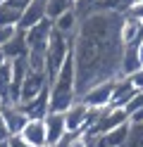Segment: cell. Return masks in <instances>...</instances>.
<instances>
[{
  "mask_svg": "<svg viewBox=\"0 0 143 147\" xmlns=\"http://www.w3.org/2000/svg\"><path fill=\"white\" fill-rule=\"evenodd\" d=\"M12 81H14V74H12V62H7L0 67V97H3V105L10 102V90H12Z\"/></svg>",
  "mask_w": 143,
  "mask_h": 147,
  "instance_id": "cell-16",
  "label": "cell"
},
{
  "mask_svg": "<svg viewBox=\"0 0 143 147\" xmlns=\"http://www.w3.org/2000/svg\"><path fill=\"white\" fill-rule=\"evenodd\" d=\"M124 17H131V19H136V22H143V0H136L133 7H131Z\"/></svg>",
  "mask_w": 143,
  "mask_h": 147,
  "instance_id": "cell-23",
  "label": "cell"
},
{
  "mask_svg": "<svg viewBox=\"0 0 143 147\" xmlns=\"http://www.w3.org/2000/svg\"><path fill=\"white\" fill-rule=\"evenodd\" d=\"M129 81H131V83H133V88H136V90H143V67L136 71V74H131V76H127Z\"/></svg>",
  "mask_w": 143,
  "mask_h": 147,
  "instance_id": "cell-26",
  "label": "cell"
},
{
  "mask_svg": "<svg viewBox=\"0 0 143 147\" xmlns=\"http://www.w3.org/2000/svg\"><path fill=\"white\" fill-rule=\"evenodd\" d=\"M14 33H17V26H0V48H3L7 40H12Z\"/></svg>",
  "mask_w": 143,
  "mask_h": 147,
  "instance_id": "cell-24",
  "label": "cell"
},
{
  "mask_svg": "<svg viewBox=\"0 0 143 147\" xmlns=\"http://www.w3.org/2000/svg\"><path fill=\"white\" fill-rule=\"evenodd\" d=\"M124 109H127V114H129V116H131L133 112H138V109H143V90H138V93L131 97V102L124 107Z\"/></svg>",
  "mask_w": 143,
  "mask_h": 147,
  "instance_id": "cell-22",
  "label": "cell"
},
{
  "mask_svg": "<svg viewBox=\"0 0 143 147\" xmlns=\"http://www.w3.org/2000/svg\"><path fill=\"white\" fill-rule=\"evenodd\" d=\"M22 109L26 112L29 119H45L48 114H50V86H48L38 97H34V100H29V102H24Z\"/></svg>",
  "mask_w": 143,
  "mask_h": 147,
  "instance_id": "cell-11",
  "label": "cell"
},
{
  "mask_svg": "<svg viewBox=\"0 0 143 147\" xmlns=\"http://www.w3.org/2000/svg\"><path fill=\"white\" fill-rule=\"evenodd\" d=\"M7 142H10V147H34L24 135H10V138H7Z\"/></svg>",
  "mask_w": 143,
  "mask_h": 147,
  "instance_id": "cell-25",
  "label": "cell"
},
{
  "mask_svg": "<svg viewBox=\"0 0 143 147\" xmlns=\"http://www.w3.org/2000/svg\"><path fill=\"white\" fill-rule=\"evenodd\" d=\"M141 45V43H138ZM138 45L131 43V45H124V57H122V78L131 76V74H136L143 62H141V55H138Z\"/></svg>",
  "mask_w": 143,
  "mask_h": 147,
  "instance_id": "cell-12",
  "label": "cell"
},
{
  "mask_svg": "<svg viewBox=\"0 0 143 147\" xmlns=\"http://www.w3.org/2000/svg\"><path fill=\"white\" fill-rule=\"evenodd\" d=\"M79 14H76V10H69L67 14H62L60 19L55 22V29L60 31V33H64V36H69V38H74L76 36V29H79Z\"/></svg>",
  "mask_w": 143,
  "mask_h": 147,
  "instance_id": "cell-15",
  "label": "cell"
},
{
  "mask_svg": "<svg viewBox=\"0 0 143 147\" xmlns=\"http://www.w3.org/2000/svg\"><path fill=\"white\" fill-rule=\"evenodd\" d=\"M122 38H124V45H131V43L138 45L143 40V22H136V19H131V17H124Z\"/></svg>",
  "mask_w": 143,
  "mask_h": 147,
  "instance_id": "cell-14",
  "label": "cell"
},
{
  "mask_svg": "<svg viewBox=\"0 0 143 147\" xmlns=\"http://www.w3.org/2000/svg\"><path fill=\"white\" fill-rule=\"evenodd\" d=\"M0 112H3V119L7 123L10 135H22L26 123L31 121V119L26 116V112L22 109V105H0Z\"/></svg>",
  "mask_w": 143,
  "mask_h": 147,
  "instance_id": "cell-4",
  "label": "cell"
},
{
  "mask_svg": "<svg viewBox=\"0 0 143 147\" xmlns=\"http://www.w3.org/2000/svg\"><path fill=\"white\" fill-rule=\"evenodd\" d=\"M43 147H55V145H43Z\"/></svg>",
  "mask_w": 143,
  "mask_h": 147,
  "instance_id": "cell-35",
  "label": "cell"
},
{
  "mask_svg": "<svg viewBox=\"0 0 143 147\" xmlns=\"http://www.w3.org/2000/svg\"><path fill=\"white\" fill-rule=\"evenodd\" d=\"M19 22H22V10L7 3L0 5V26H19Z\"/></svg>",
  "mask_w": 143,
  "mask_h": 147,
  "instance_id": "cell-20",
  "label": "cell"
},
{
  "mask_svg": "<svg viewBox=\"0 0 143 147\" xmlns=\"http://www.w3.org/2000/svg\"><path fill=\"white\" fill-rule=\"evenodd\" d=\"M0 105H3V97H0Z\"/></svg>",
  "mask_w": 143,
  "mask_h": 147,
  "instance_id": "cell-36",
  "label": "cell"
},
{
  "mask_svg": "<svg viewBox=\"0 0 143 147\" xmlns=\"http://www.w3.org/2000/svg\"><path fill=\"white\" fill-rule=\"evenodd\" d=\"M10 138V131H7V123L3 119V112H0V140H7Z\"/></svg>",
  "mask_w": 143,
  "mask_h": 147,
  "instance_id": "cell-29",
  "label": "cell"
},
{
  "mask_svg": "<svg viewBox=\"0 0 143 147\" xmlns=\"http://www.w3.org/2000/svg\"><path fill=\"white\" fill-rule=\"evenodd\" d=\"M69 10H74L72 0H48V19L57 22L62 14H67Z\"/></svg>",
  "mask_w": 143,
  "mask_h": 147,
  "instance_id": "cell-19",
  "label": "cell"
},
{
  "mask_svg": "<svg viewBox=\"0 0 143 147\" xmlns=\"http://www.w3.org/2000/svg\"><path fill=\"white\" fill-rule=\"evenodd\" d=\"M124 123H129V114H127V109L105 107V109H100V116H98V121H95L91 135H95V138L107 135L110 131H114V128H119V126H124Z\"/></svg>",
  "mask_w": 143,
  "mask_h": 147,
  "instance_id": "cell-3",
  "label": "cell"
},
{
  "mask_svg": "<svg viewBox=\"0 0 143 147\" xmlns=\"http://www.w3.org/2000/svg\"><path fill=\"white\" fill-rule=\"evenodd\" d=\"M43 121H45V131H48V145H57L67 133H69L67 131V119L60 112H50Z\"/></svg>",
  "mask_w": 143,
  "mask_h": 147,
  "instance_id": "cell-9",
  "label": "cell"
},
{
  "mask_svg": "<svg viewBox=\"0 0 143 147\" xmlns=\"http://www.w3.org/2000/svg\"><path fill=\"white\" fill-rule=\"evenodd\" d=\"M138 55H141V62H143V40H141V45H138Z\"/></svg>",
  "mask_w": 143,
  "mask_h": 147,
  "instance_id": "cell-32",
  "label": "cell"
},
{
  "mask_svg": "<svg viewBox=\"0 0 143 147\" xmlns=\"http://www.w3.org/2000/svg\"><path fill=\"white\" fill-rule=\"evenodd\" d=\"M112 90H114V81H105V83L95 86L93 90H88V93L81 97V102L86 107H91V109H105V107H110Z\"/></svg>",
  "mask_w": 143,
  "mask_h": 147,
  "instance_id": "cell-5",
  "label": "cell"
},
{
  "mask_svg": "<svg viewBox=\"0 0 143 147\" xmlns=\"http://www.w3.org/2000/svg\"><path fill=\"white\" fill-rule=\"evenodd\" d=\"M129 126H131V121L119 126V128H114V131H110L107 135H100V138H105L107 147H124L127 145V138H129Z\"/></svg>",
  "mask_w": 143,
  "mask_h": 147,
  "instance_id": "cell-18",
  "label": "cell"
},
{
  "mask_svg": "<svg viewBox=\"0 0 143 147\" xmlns=\"http://www.w3.org/2000/svg\"><path fill=\"white\" fill-rule=\"evenodd\" d=\"M72 3H74V7H76V3H81V0H72Z\"/></svg>",
  "mask_w": 143,
  "mask_h": 147,
  "instance_id": "cell-34",
  "label": "cell"
},
{
  "mask_svg": "<svg viewBox=\"0 0 143 147\" xmlns=\"http://www.w3.org/2000/svg\"><path fill=\"white\" fill-rule=\"evenodd\" d=\"M48 86H50V81H48L45 71H29L24 83H22V105L29 102V100H34V97H38Z\"/></svg>",
  "mask_w": 143,
  "mask_h": 147,
  "instance_id": "cell-6",
  "label": "cell"
},
{
  "mask_svg": "<svg viewBox=\"0 0 143 147\" xmlns=\"http://www.w3.org/2000/svg\"><path fill=\"white\" fill-rule=\"evenodd\" d=\"M5 3H7V5H12V7H17V10H22V12H24L26 7H29V5L34 3V0H5Z\"/></svg>",
  "mask_w": 143,
  "mask_h": 147,
  "instance_id": "cell-27",
  "label": "cell"
},
{
  "mask_svg": "<svg viewBox=\"0 0 143 147\" xmlns=\"http://www.w3.org/2000/svg\"><path fill=\"white\" fill-rule=\"evenodd\" d=\"M129 121H133V123H143V109H138V112H133V114L129 116Z\"/></svg>",
  "mask_w": 143,
  "mask_h": 147,
  "instance_id": "cell-30",
  "label": "cell"
},
{
  "mask_svg": "<svg viewBox=\"0 0 143 147\" xmlns=\"http://www.w3.org/2000/svg\"><path fill=\"white\" fill-rule=\"evenodd\" d=\"M124 14L93 10L79 22L74 36V67H76V97L105 81L122 78V38Z\"/></svg>",
  "mask_w": 143,
  "mask_h": 147,
  "instance_id": "cell-1",
  "label": "cell"
},
{
  "mask_svg": "<svg viewBox=\"0 0 143 147\" xmlns=\"http://www.w3.org/2000/svg\"><path fill=\"white\" fill-rule=\"evenodd\" d=\"M138 90L133 88V83L129 78H117L114 81V90H112V100H110V107L114 109H124L129 102H131V97L136 95Z\"/></svg>",
  "mask_w": 143,
  "mask_h": 147,
  "instance_id": "cell-10",
  "label": "cell"
},
{
  "mask_svg": "<svg viewBox=\"0 0 143 147\" xmlns=\"http://www.w3.org/2000/svg\"><path fill=\"white\" fill-rule=\"evenodd\" d=\"M3 52L7 62H14L19 57H29V40H26V31L17 26V33L12 36V40H7L3 45Z\"/></svg>",
  "mask_w": 143,
  "mask_h": 147,
  "instance_id": "cell-7",
  "label": "cell"
},
{
  "mask_svg": "<svg viewBox=\"0 0 143 147\" xmlns=\"http://www.w3.org/2000/svg\"><path fill=\"white\" fill-rule=\"evenodd\" d=\"M74 138H76V133H67V135H64L55 147H72V145H74Z\"/></svg>",
  "mask_w": 143,
  "mask_h": 147,
  "instance_id": "cell-28",
  "label": "cell"
},
{
  "mask_svg": "<svg viewBox=\"0 0 143 147\" xmlns=\"http://www.w3.org/2000/svg\"><path fill=\"white\" fill-rule=\"evenodd\" d=\"M124 147H143V123H133L129 126V138Z\"/></svg>",
  "mask_w": 143,
  "mask_h": 147,
  "instance_id": "cell-21",
  "label": "cell"
},
{
  "mask_svg": "<svg viewBox=\"0 0 143 147\" xmlns=\"http://www.w3.org/2000/svg\"><path fill=\"white\" fill-rule=\"evenodd\" d=\"M76 102H79V97H76V67H74V48H72V55L67 57L64 67L50 83V112L64 114Z\"/></svg>",
  "mask_w": 143,
  "mask_h": 147,
  "instance_id": "cell-2",
  "label": "cell"
},
{
  "mask_svg": "<svg viewBox=\"0 0 143 147\" xmlns=\"http://www.w3.org/2000/svg\"><path fill=\"white\" fill-rule=\"evenodd\" d=\"M136 0H98L95 10H107V12H117V14H127Z\"/></svg>",
  "mask_w": 143,
  "mask_h": 147,
  "instance_id": "cell-17",
  "label": "cell"
},
{
  "mask_svg": "<svg viewBox=\"0 0 143 147\" xmlns=\"http://www.w3.org/2000/svg\"><path fill=\"white\" fill-rule=\"evenodd\" d=\"M0 147H10V142L7 140H0Z\"/></svg>",
  "mask_w": 143,
  "mask_h": 147,
  "instance_id": "cell-33",
  "label": "cell"
},
{
  "mask_svg": "<svg viewBox=\"0 0 143 147\" xmlns=\"http://www.w3.org/2000/svg\"><path fill=\"white\" fill-rule=\"evenodd\" d=\"M48 19V0H34L31 5L22 12V22H19V29L29 31L31 26H36L38 22Z\"/></svg>",
  "mask_w": 143,
  "mask_h": 147,
  "instance_id": "cell-8",
  "label": "cell"
},
{
  "mask_svg": "<svg viewBox=\"0 0 143 147\" xmlns=\"http://www.w3.org/2000/svg\"><path fill=\"white\" fill-rule=\"evenodd\" d=\"M22 135H24L34 147L48 145V131H45V121H43V119H31V121L26 123V128H24Z\"/></svg>",
  "mask_w": 143,
  "mask_h": 147,
  "instance_id": "cell-13",
  "label": "cell"
},
{
  "mask_svg": "<svg viewBox=\"0 0 143 147\" xmlns=\"http://www.w3.org/2000/svg\"><path fill=\"white\" fill-rule=\"evenodd\" d=\"M3 64H7V57H5V52H3V48H0V67Z\"/></svg>",
  "mask_w": 143,
  "mask_h": 147,
  "instance_id": "cell-31",
  "label": "cell"
}]
</instances>
